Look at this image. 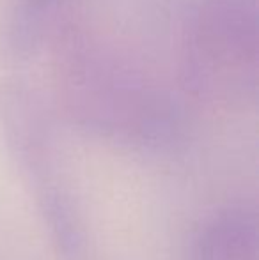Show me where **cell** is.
Instances as JSON below:
<instances>
[{"label": "cell", "mask_w": 259, "mask_h": 260, "mask_svg": "<svg viewBox=\"0 0 259 260\" xmlns=\"http://www.w3.org/2000/svg\"><path fill=\"white\" fill-rule=\"evenodd\" d=\"M256 221L243 211L220 214L203 229L194 260H254Z\"/></svg>", "instance_id": "1"}]
</instances>
